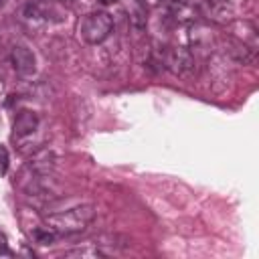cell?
Returning <instances> with one entry per match:
<instances>
[{
    "instance_id": "6da1fadb",
    "label": "cell",
    "mask_w": 259,
    "mask_h": 259,
    "mask_svg": "<svg viewBox=\"0 0 259 259\" xmlns=\"http://www.w3.org/2000/svg\"><path fill=\"white\" fill-rule=\"evenodd\" d=\"M93 219H95L93 204H77L67 210H51L45 217V225L51 231H55L59 237H63V235L81 233Z\"/></svg>"
},
{
    "instance_id": "7a4b0ae2",
    "label": "cell",
    "mask_w": 259,
    "mask_h": 259,
    "mask_svg": "<svg viewBox=\"0 0 259 259\" xmlns=\"http://www.w3.org/2000/svg\"><path fill=\"white\" fill-rule=\"evenodd\" d=\"M111 30H113V18L105 10H93V12L83 14L77 26L81 40H85L87 45L103 42L111 34Z\"/></svg>"
},
{
    "instance_id": "3957f363",
    "label": "cell",
    "mask_w": 259,
    "mask_h": 259,
    "mask_svg": "<svg viewBox=\"0 0 259 259\" xmlns=\"http://www.w3.org/2000/svg\"><path fill=\"white\" fill-rule=\"evenodd\" d=\"M22 20L28 24H53L63 20L59 0H26L22 6Z\"/></svg>"
},
{
    "instance_id": "277c9868",
    "label": "cell",
    "mask_w": 259,
    "mask_h": 259,
    "mask_svg": "<svg viewBox=\"0 0 259 259\" xmlns=\"http://www.w3.org/2000/svg\"><path fill=\"white\" fill-rule=\"evenodd\" d=\"M158 61L172 71L174 75H190L194 69V57L184 47H162L158 53Z\"/></svg>"
},
{
    "instance_id": "5b68a950",
    "label": "cell",
    "mask_w": 259,
    "mask_h": 259,
    "mask_svg": "<svg viewBox=\"0 0 259 259\" xmlns=\"http://www.w3.org/2000/svg\"><path fill=\"white\" fill-rule=\"evenodd\" d=\"M10 63L14 67V71L20 77H30L36 71V59L32 55V51L24 45H16L10 51Z\"/></svg>"
},
{
    "instance_id": "8992f818",
    "label": "cell",
    "mask_w": 259,
    "mask_h": 259,
    "mask_svg": "<svg viewBox=\"0 0 259 259\" xmlns=\"http://www.w3.org/2000/svg\"><path fill=\"white\" fill-rule=\"evenodd\" d=\"M38 130V115L34 111L22 109L16 113L14 123H12V136L14 140H26Z\"/></svg>"
},
{
    "instance_id": "52a82bcc",
    "label": "cell",
    "mask_w": 259,
    "mask_h": 259,
    "mask_svg": "<svg viewBox=\"0 0 259 259\" xmlns=\"http://www.w3.org/2000/svg\"><path fill=\"white\" fill-rule=\"evenodd\" d=\"M206 18L217 22H233L235 20V6L229 0H204L200 4Z\"/></svg>"
},
{
    "instance_id": "ba28073f",
    "label": "cell",
    "mask_w": 259,
    "mask_h": 259,
    "mask_svg": "<svg viewBox=\"0 0 259 259\" xmlns=\"http://www.w3.org/2000/svg\"><path fill=\"white\" fill-rule=\"evenodd\" d=\"M127 8H130V16H132L134 26L142 28L146 24V18H148L146 0H127Z\"/></svg>"
},
{
    "instance_id": "9c48e42d",
    "label": "cell",
    "mask_w": 259,
    "mask_h": 259,
    "mask_svg": "<svg viewBox=\"0 0 259 259\" xmlns=\"http://www.w3.org/2000/svg\"><path fill=\"white\" fill-rule=\"evenodd\" d=\"M67 257H103L105 251L97 249V245H87V247H79V249H73V251H67L65 253Z\"/></svg>"
},
{
    "instance_id": "30bf717a",
    "label": "cell",
    "mask_w": 259,
    "mask_h": 259,
    "mask_svg": "<svg viewBox=\"0 0 259 259\" xmlns=\"http://www.w3.org/2000/svg\"><path fill=\"white\" fill-rule=\"evenodd\" d=\"M8 162H10V158H8V150L0 144V176L6 174V170H8Z\"/></svg>"
},
{
    "instance_id": "8fae6325",
    "label": "cell",
    "mask_w": 259,
    "mask_h": 259,
    "mask_svg": "<svg viewBox=\"0 0 259 259\" xmlns=\"http://www.w3.org/2000/svg\"><path fill=\"white\" fill-rule=\"evenodd\" d=\"M0 255H4V257H10L12 255V251H10L8 243H6V235L4 233H0Z\"/></svg>"
},
{
    "instance_id": "7c38bea8",
    "label": "cell",
    "mask_w": 259,
    "mask_h": 259,
    "mask_svg": "<svg viewBox=\"0 0 259 259\" xmlns=\"http://www.w3.org/2000/svg\"><path fill=\"white\" fill-rule=\"evenodd\" d=\"M99 2H101V4H105V6H107V4H115V2H117V0H99Z\"/></svg>"
},
{
    "instance_id": "4fadbf2b",
    "label": "cell",
    "mask_w": 259,
    "mask_h": 259,
    "mask_svg": "<svg viewBox=\"0 0 259 259\" xmlns=\"http://www.w3.org/2000/svg\"><path fill=\"white\" fill-rule=\"evenodd\" d=\"M2 4H4V0H0V6H2Z\"/></svg>"
}]
</instances>
